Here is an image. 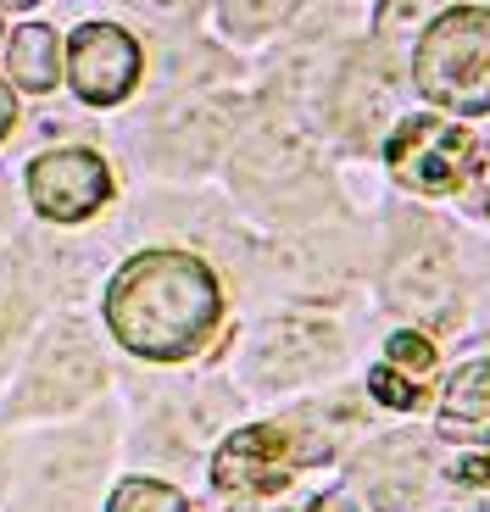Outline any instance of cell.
I'll return each mask as SVG.
<instances>
[{
	"label": "cell",
	"mask_w": 490,
	"mask_h": 512,
	"mask_svg": "<svg viewBox=\"0 0 490 512\" xmlns=\"http://www.w3.org/2000/svg\"><path fill=\"white\" fill-rule=\"evenodd\" d=\"M223 295L201 256L190 251H140L106 290V323L117 346L151 362H184L218 329Z\"/></svg>",
	"instance_id": "obj_1"
},
{
	"label": "cell",
	"mask_w": 490,
	"mask_h": 512,
	"mask_svg": "<svg viewBox=\"0 0 490 512\" xmlns=\"http://www.w3.org/2000/svg\"><path fill=\"white\" fill-rule=\"evenodd\" d=\"M413 84L440 112H457V117L490 112V12L485 6H452L435 23H424V39L413 51Z\"/></svg>",
	"instance_id": "obj_2"
},
{
	"label": "cell",
	"mask_w": 490,
	"mask_h": 512,
	"mask_svg": "<svg viewBox=\"0 0 490 512\" xmlns=\"http://www.w3.org/2000/svg\"><path fill=\"white\" fill-rule=\"evenodd\" d=\"M479 140L463 123L446 117H401L396 134L385 140V167L396 173V184L418 195H463L468 173H474Z\"/></svg>",
	"instance_id": "obj_3"
},
{
	"label": "cell",
	"mask_w": 490,
	"mask_h": 512,
	"mask_svg": "<svg viewBox=\"0 0 490 512\" xmlns=\"http://www.w3.org/2000/svg\"><path fill=\"white\" fill-rule=\"evenodd\" d=\"M329 457L323 440H301V429L284 423H251L240 435H229L212 457V485L218 490H245V496H273L279 485H290L296 468Z\"/></svg>",
	"instance_id": "obj_4"
},
{
	"label": "cell",
	"mask_w": 490,
	"mask_h": 512,
	"mask_svg": "<svg viewBox=\"0 0 490 512\" xmlns=\"http://www.w3.org/2000/svg\"><path fill=\"white\" fill-rule=\"evenodd\" d=\"M28 201L51 223H84L112 201V167L84 145H62L28 162Z\"/></svg>",
	"instance_id": "obj_5"
},
{
	"label": "cell",
	"mask_w": 490,
	"mask_h": 512,
	"mask_svg": "<svg viewBox=\"0 0 490 512\" xmlns=\"http://www.w3.org/2000/svg\"><path fill=\"white\" fill-rule=\"evenodd\" d=\"M67 84L78 101L90 106H117L129 101L140 84V45L117 23H84L67 39Z\"/></svg>",
	"instance_id": "obj_6"
},
{
	"label": "cell",
	"mask_w": 490,
	"mask_h": 512,
	"mask_svg": "<svg viewBox=\"0 0 490 512\" xmlns=\"http://www.w3.org/2000/svg\"><path fill=\"white\" fill-rule=\"evenodd\" d=\"M435 435L452 446H490V362H468L452 373L435 407Z\"/></svg>",
	"instance_id": "obj_7"
},
{
	"label": "cell",
	"mask_w": 490,
	"mask_h": 512,
	"mask_svg": "<svg viewBox=\"0 0 490 512\" xmlns=\"http://www.w3.org/2000/svg\"><path fill=\"white\" fill-rule=\"evenodd\" d=\"M6 73H12L17 90H34L45 95L62 78V39H56V28L45 23H28L12 34V45H6Z\"/></svg>",
	"instance_id": "obj_8"
},
{
	"label": "cell",
	"mask_w": 490,
	"mask_h": 512,
	"mask_svg": "<svg viewBox=\"0 0 490 512\" xmlns=\"http://www.w3.org/2000/svg\"><path fill=\"white\" fill-rule=\"evenodd\" d=\"M106 512H190V507H184V496L173 485H162V479H123V485L112 490V501H106Z\"/></svg>",
	"instance_id": "obj_9"
},
{
	"label": "cell",
	"mask_w": 490,
	"mask_h": 512,
	"mask_svg": "<svg viewBox=\"0 0 490 512\" xmlns=\"http://www.w3.org/2000/svg\"><path fill=\"white\" fill-rule=\"evenodd\" d=\"M424 379H413V373L390 368V362H379L374 373H368V390H374L379 407H396V412H413L418 401H424V390H418Z\"/></svg>",
	"instance_id": "obj_10"
},
{
	"label": "cell",
	"mask_w": 490,
	"mask_h": 512,
	"mask_svg": "<svg viewBox=\"0 0 490 512\" xmlns=\"http://www.w3.org/2000/svg\"><path fill=\"white\" fill-rule=\"evenodd\" d=\"M385 362H390V368H401V373H413V379H424V373L435 368V346H429V334L401 329V334H390Z\"/></svg>",
	"instance_id": "obj_11"
},
{
	"label": "cell",
	"mask_w": 490,
	"mask_h": 512,
	"mask_svg": "<svg viewBox=\"0 0 490 512\" xmlns=\"http://www.w3.org/2000/svg\"><path fill=\"white\" fill-rule=\"evenodd\" d=\"M273 17H279V0H223V23H229L234 34H257Z\"/></svg>",
	"instance_id": "obj_12"
},
{
	"label": "cell",
	"mask_w": 490,
	"mask_h": 512,
	"mask_svg": "<svg viewBox=\"0 0 490 512\" xmlns=\"http://www.w3.org/2000/svg\"><path fill=\"white\" fill-rule=\"evenodd\" d=\"M463 195H468V206H474V212H485V218H490V140L474 151V173H468Z\"/></svg>",
	"instance_id": "obj_13"
},
{
	"label": "cell",
	"mask_w": 490,
	"mask_h": 512,
	"mask_svg": "<svg viewBox=\"0 0 490 512\" xmlns=\"http://www.w3.org/2000/svg\"><path fill=\"white\" fill-rule=\"evenodd\" d=\"M424 6H435V0H385V6H379V34H390V28H401V23L418 28Z\"/></svg>",
	"instance_id": "obj_14"
},
{
	"label": "cell",
	"mask_w": 490,
	"mask_h": 512,
	"mask_svg": "<svg viewBox=\"0 0 490 512\" xmlns=\"http://www.w3.org/2000/svg\"><path fill=\"white\" fill-rule=\"evenodd\" d=\"M145 17H162V23H173V17H190L201 0H134Z\"/></svg>",
	"instance_id": "obj_15"
},
{
	"label": "cell",
	"mask_w": 490,
	"mask_h": 512,
	"mask_svg": "<svg viewBox=\"0 0 490 512\" xmlns=\"http://www.w3.org/2000/svg\"><path fill=\"white\" fill-rule=\"evenodd\" d=\"M12 128H17V95H12V84L0 78V140H6Z\"/></svg>",
	"instance_id": "obj_16"
},
{
	"label": "cell",
	"mask_w": 490,
	"mask_h": 512,
	"mask_svg": "<svg viewBox=\"0 0 490 512\" xmlns=\"http://www.w3.org/2000/svg\"><path fill=\"white\" fill-rule=\"evenodd\" d=\"M457 485H490V462L485 457H468V462H457Z\"/></svg>",
	"instance_id": "obj_17"
},
{
	"label": "cell",
	"mask_w": 490,
	"mask_h": 512,
	"mask_svg": "<svg viewBox=\"0 0 490 512\" xmlns=\"http://www.w3.org/2000/svg\"><path fill=\"white\" fill-rule=\"evenodd\" d=\"M312 512H351V501L346 496H318V501H312Z\"/></svg>",
	"instance_id": "obj_18"
},
{
	"label": "cell",
	"mask_w": 490,
	"mask_h": 512,
	"mask_svg": "<svg viewBox=\"0 0 490 512\" xmlns=\"http://www.w3.org/2000/svg\"><path fill=\"white\" fill-rule=\"evenodd\" d=\"M0 6H34V0H0Z\"/></svg>",
	"instance_id": "obj_19"
},
{
	"label": "cell",
	"mask_w": 490,
	"mask_h": 512,
	"mask_svg": "<svg viewBox=\"0 0 490 512\" xmlns=\"http://www.w3.org/2000/svg\"><path fill=\"white\" fill-rule=\"evenodd\" d=\"M240 512H245V507H240Z\"/></svg>",
	"instance_id": "obj_20"
}]
</instances>
